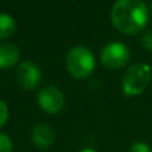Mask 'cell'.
Wrapping results in <instances>:
<instances>
[{
    "label": "cell",
    "instance_id": "1",
    "mask_svg": "<svg viewBox=\"0 0 152 152\" xmlns=\"http://www.w3.org/2000/svg\"><path fill=\"white\" fill-rule=\"evenodd\" d=\"M111 20L121 34H137L147 24V5L143 0H118L111 10Z\"/></svg>",
    "mask_w": 152,
    "mask_h": 152
},
{
    "label": "cell",
    "instance_id": "2",
    "mask_svg": "<svg viewBox=\"0 0 152 152\" xmlns=\"http://www.w3.org/2000/svg\"><path fill=\"white\" fill-rule=\"evenodd\" d=\"M67 69L76 79H86L95 69V58L86 47H74L69 50L66 58Z\"/></svg>",
    "mask_w": 152,
    "mask_h": 152
},
{
    "label": "cell",
    "instance_id": "3",
    "mask_svg": "<svg viewBox=\"0 0 152 152\" xmlns=\"http://www.w3.org/2000/svg\"><path fill=\"white\" fill-rule=\"evenodd\" d=\"M151 79V68L147 63H135L123 76V91L127 96H137L147 88Z\"/></svg>",
    "mask_w": 152,
    "mask_h": 152
},
{
    "label": "cell",
    "instance_id": "4",
    "mask_svg": "<svg viewBox=\"0 0 152 152\" xmlns=\"http://www.w3.org/2000/svg\"><path fill=\"white\" fill-rule=\"evenodd\" d=\"M129 59H131L129 48L123 43H108L100 52L102 64L111 69L123 68L129 61Z\"/></svg>",
    "mask_w": 152,
    "mask_h": 152
},
{
    "label": "cell",
    "instance_id": "5",
    "mask_svg": "<svg viewBox=\"0 0 152 152\" xmlns=\"http://www.w3.org/2000/svg\"><path fill=\"white\" fill-rule=\"evenodd\" d=\"M37 104L47 113H59L64 107L63 92L52 86L44 87L37 95Z\"/></svg>",
    "mask_w": 152,
    "mask_h": 152
},
{
    "label": "cell",
    "instance_id": "6",
    "mask_svg": "<svg viewBox=\"0 0 152 152\" xmlns=\"http://www.w3.org/2000/svg\"><path fill=\"white\" fill-rule=\"evenodd\" d=\"M16 79H18V83L21 88L31 91L40 84L42 72L34 61L26 60L19 64L18 69H16Z\"/></svg>",
    "mask_w": 152,
    "mask_h": 152
},
{
    "label": "cell",
    "instance_id": "7",
    "mask_svg": "<svg viewBox=\"0 0 152 152\" xmlns=\"http://www.w3.org/2000/svg\"><path fill=\"white\" fill-rule=\"evenodd\" d=\"M32 143L39 150H48L55 142V131L45 123H39L32 129Z\"/></svg>",
    "mask_w": 152,
    "mask_h": 152
},
{
    "label": "cell",
    "instance_id": "8",
    "mask_svg": "<svg viewBox=\"0 0 152 152\" xmlns=\"http://www.w3.org/2000/svg\"><path fill=\"white\" fill-rule=\"evenodd\" d=\"M20 59V51L18 45L10 42L0 43V68H10L18 64Z\"/></svg>",
    "mask_w": 152,
    "mask_h": 152
},
{
    "label": "cell",
    "instance_id": "9",
    "mask_svg": "<svg viewBox=\"0 0 152 152\" xmlns=\"http://www.w3.org/2000/svg\"><path fill=\"white\" fill-rule=\"evenodd\" d=\"M16 29L13 18L8 13H0V39H8Z\"/></svg>",
    "mask_w": 152,
    "mask_h": 152
},
{
    "label": "cell",
    "instance_id": "10",
    "mask_svg": "<svg viewBox=\"0 0 152 152\" xmlns=\"http://www.w3.org/2000/svg\"><path fill=\"white\" fill-rule=\"evenodd\" d=\"M0 152H13L12 140L5 134H0Z\"/></svg>",
    "mask_w": 152,
    "mask_h": 152
},
{
    "label": "cell",
    "instance_id": "11",
    "mask_svg": "<svg viewBox=\"0 0 152 152\" xmlns=\"http://www.w3.org/2000/svg\"><path fill=\"white\" fill-rule=\"evenodd\" d=\"M129 152H151V148L144 142H135L129 148Z\"/></svg>",
    "mask_w": 152,
    "mask_h": 152
},
{
    "label": "cell",
    "instance_id": "12",
    "mask_svg": "<svg viewBox=\"0 0 152 152\" xmlns=\"http://www.w3.org/2000/svg\"><path fill=\"white\" fill-rule=\"evenodd\" d=\"M8 115H10V112H8L7 104H5L3 100H0V127H3L5 123H7Z\"/></svg>",
    "mask_w": 152,
    "mask_h": 152
},
{
    "label": "cell",
    "instance_id": "13",
    "mask_svg": "<svg viewBox=\"0 0 152 152\" xmlns=\"http://www.w3.org/2000/svg\"><path fill=\"white\" fill-rule=\"evenodd\" d=\"M142 45L147 51H152V32H145L142 37Z\"/></svg>",
    "mask_w": 152,
    "mask_h": 152
},
{
    "label": "cell",
    "instance_id": "14",
    "mask_svg": "<svg viewBox=\"0 0 152 152\" xmlns=\"http://www.w3.org/2000/svg\"><path fill=\"white\" fill-rule=\"evenodd\" d=\"M80 152H97V151L94 150V148H84V150H81Z\"/></svg>",
    "mask_w": 152,
    "mask_h": 152
},
{
    "label": "cell",
    "instance_id": "15",
    "mask_svg": "<svg viewBox=\"0 0 152 152\" xmlns=\"http://www.w3.org/2000/svg\"><path fill=\"white\" fill-rule=\"evenodd\" d=\"M151 12H152V0H151Z\"/></svg>",
    "mask_w": 152,
    "mask_h": 152
}]
</instances>
